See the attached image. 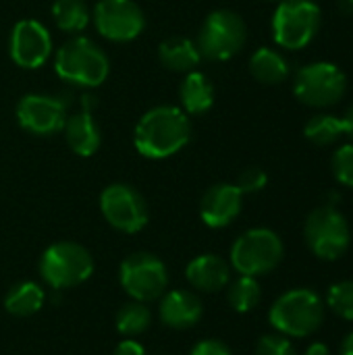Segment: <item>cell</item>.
Listing matches in <instances>:
<instances>
[{"label":"cell","mask_w":353,"mask_h":355,"mask_svg":"<svg viewBox=\"0 0 353 355\" xmlns=\"http://www.w3.org/2000/svg\"><path fill=\"white\" fill-rule=\"evenodd\" d=\"M189 116L177 106H156L148 110L135 125L133 141L141 156L162 160L189 144Z\"/></svg>","instance_id":"obj_1"},{"label":"cell","mask_w":353,"mask_h":355,"mask_svg":"<svg viewBox=\"0 0 353 355\" xmlns=\"http://www.w3.org/2000/svg\"><path fill=\"white\" fill-rule=\"evenodd\" d=\"M54 69L56 75L67 83L98 87L106 81L110 62L96 42L83 35H75L56 52Z\"/></svg>","instance_id":"obj_2"},{"label":"cell","mask_w":353,"mask_h":355,"mask_svg":"<svg viewBox=\"0 0 353 355\" xmlns=\"http://www.w3.org/2000/svg\"><path fill=\"white\" fill-rule=\"evenodd\" d=\"M268 320L285 337H308L320 329L325 304L310 289H291L273 304Z\"/></svg>","instance_id":"obj_3"},{"label":"cell","mask_w":353,"mask_h":355,"mask_svg":"<svg viewBox=\"0 0 353 355\" xmlns=\"http://www.w3.org/2000/svg\"><path fill=\"white\" fill-rule=\"evenodd\" d=\"M322 25V10L314 0H279L273 15V35L281 48H306Z\"/></svg>","instance_id":"obj_4"},{"label":"cell","mask_w":353,"mask_h":355,"mask_svg":"<svg viewBox=\"0 0 353 355\" xmlns=\"http://www.w3.org/2000/svg\"><path fill=\"white\" fill-rule=\"evenodd\" d=\"M246 40H248L246 21L229 8H218L210 12L202 23L196 44L204 58L229 60L241 52Z\"/></svg>","instance_id":"obj_5"},{"label":"cell","mask_w":353,"mask_h":355,"mask_svg":"<svg viewBox=\"0 0 353 355\" xmlns=\"http://www.w3.org/2000/svg\"><path fill=\"white\" fill-rule=\"evenodd\" d=\"M281 237L270 229L246 231L231 248V266L243 277H258L275 270L283 260Z\"/></svg>","instance_id":"obj_6"},{"label":"cell","mask_w":353,"mask_h":355,"mask_svg":"<svg viewBox=\"0 0 353 355\" xmlns=\"http://www.w3.org/2000/svg\"><path fill=\"white\" fill-rule=\"evenodd\" d=\"M94 272L89 252L73 241L50 245L40 260V275L52 289H71L87 281Z\"/></svg>","instance_id":"obj_7"},{"label":"cell","mask_w":353,"mask_h":355,"mask_svg":"<svg viewBox=\"0 0 353 355\" xmlns=\"http://www.w3.org/2000/svg\"><path fill=\"white\" fill-rule=\"evenodd\" d=\"M304 237L312 254L320 260L341 258L352 241L347 218L335 206H320L306 218Z\"/></svg>","instance_id":"obj_8"},{"label":"cell","mask_w":353,"mask_h":355,"mask_svg":"<svg viewBox=\"0 0 353 355\" xmlns=\"http://www.w3.org/2000/svg\"><path fill=\"white\" fill-rule=\"evenodd\" d=\"M347 89L345 73L333 62H310L295 73L293 92L298 100L312 108L335 106Z\"/></svg>","instance_id":"obj_9"},{"label":"cell","mask_w":353,"mask_h":355,"mask_svg":"<svg viewBox=\"0 0 353 355\" xmlns=\"http://www.w3.org/2000/svg\"><path fill=\"white\" fill-rule=\"evenodd\" d=\"M119 277L127 295L141 304L158 300L169 285V272L164 262L146 252L131 254L129 258H125Z\"/></svg>","instance_id":"obj_10"},{"label":"cell","mask_w":353,"mask_h":355,"mask_svg":"<svg viewBox=\"0 0 353 355\" xmlns=\"http://www.w3.org/2000/svg\"><path fill=\"white\" fill-rule=\"evenodd\" d=\"M100 210L110 227L121 233H137L148 225V204L127 183H112L100 196Z\"/></svg>","instance_id":"obj_11"},{"label":"cell","mask_w":353,"mask_h":355,"mask_svg":"<svg viewBox=\"0 0 353 355\" xmlns=\"http://www.w3.org/2000/svg\"><path fill=\"white\" fill-rule=\"evenodd\" d=\"M92 19L98 33L110 42H131L146 27L144 10L133 0H100Z\"/></svg>","instance_id":"obj_12"},{"label":"cell","mask_w":353,"mask_h":355,"mask_svg":"<svg viewBox=\"0 0 353 355\" xmlns=\"http://www.w3.org/2000/svg\"><path fill=\"white\" fill-rule=\"evenodd\" d=\"M8 52L15 64L23 69H40L52 54L50 31L35 19H23L10 31Z\"/></svg>","instance_id":"obj_13"},{"label":"cell","mask_w":353,"mask_h":355,"mask_svg":"<svg viewBox=\"0 0 353 355\" xmlns=\"http://www.w3.org/2000/svg\"><path fill=\"white\" fill-rule=\"evenodd\" d=\"M19 125L33 135H52L62 131L67 121V104L46 94H27L17 106Z\"/></svg>","instance_id":"obj_14"},{"label":"cell","mask_w":353,"mask_h":355,"mask_svg":"<svg viewBox=\"0 0 353 355\" xmlns=\"http://www.w3.org/2000/svg\"><path fill=\"white\" fill-rule=\"evenodd\" d=\"M241 206H243V193L239 191V187L231 183H218L204 193L200 204V214L208 227L223 229L239 216Z\"/></svg>","instance_id":"obj_15"},{"label":"cell","mask_w":353,"mask_h":355,"mask_svg":"<svg viewBox=\"0 0 353 355\" xmlns=\"http://www.w3.org/2000/svg\"><path fill=\"white\" fill-rule=\"evenodd\" d=\"M202 300L191 291H171L160 302V320L171 329H189L202 318Z\"/></svg>","instance_id":"obj_16"},{"label":"cell","mask_w":353,"mask_h":355,"mask_svg":"<svg viewBox=\"0 0 353 355\" xmlns=\"http://www.w3.org/2000/svg\"><path fill=\"white\" fill-rule=\"evenodd\" d=\"M62 131H64V137H67V144L71 146V150L83 158L94 156L102 144L100 127L89 110H81L73 116H67Z\"/></svg>","instance_id":"obj_17"},{"label":"cell","mask_w":353,"mask_h":355,"mask_svg":"<svg viewBox=\"0 0 353 355\" xmlns=\"http://www.w3.org/2000/svg\"><path fill=\"white\" fill-rule=\"evenodd\" d=\"M229 279H231L229 264L221 256H214V254L198 256L187 266V281L198 291H206V293L221 291L223 287H227Z\"/></svg>","instance_id":"obj_18"},{"label":"cell","mask_w":353,"mask_h":355,"mask_svg":"<svg viewBox=\"0 0 353 355\" xmlns=\"http://www.w3.org/2000/svg\"><path fill=\"white\" fill-rule=\"evenodd\" d=\"M158 58H160V64L169 71L189 73V71H196V67L202 60V54L193 40L175 35V37L164 40L158 46Z\"/></svg>","instance_id":"obj_19"},{"label":"cell","mask_w":353,"mask_h":355,"mask_svg":"<svg viewBox=\"0 0 353 355\" xmlns=\"http://www.w3.org/2000/svg\"><path fill=\"white\" fill-rule=\"evenodd\" d=\"M179 100L185 114H204L214 104V85L200 71H189L179 85Z\"/></svg>","instance_id":"obj_20"},{"label":"cell","mask_w":353,"mask_h":355,"mask_svg":"<svg viewBox=\"0 0 353 355\" xmlns=\"http://www.w3.org/2000/svg\"><path fill=\"white\" fill-rule=\"evenodd\" d=\"M250 73L260 83L275 85L289 77V62L281 52L273 48H258L250 58Z\"/></svg>","instance_id":"obj_21"},{"label":"cell","mask_w":353,"mask_h":355,"mask_svg":"<svg viewBox=\"0 0 353 355\" xmlns=\"http://www.w3.org/2000/svg\"><path fill=\"white\" fill-rule=\"evenodd\" d=\"M44 304V291L40 285L35 283H19L15 285L4 300V308L12 314V316H31L35 314Z\"/></svg>","instance_id":"obj_22"},{"label":"cell","mask_w":353,"mask_h":355,"mask_svg":"<svg viewBox=\"0 0 353 355\" xmlns=\"http://www.w3.org/2000/svg\"><path fill=\"white\" fill-rule=\"evenodd\" d=\"M52 17L58 29L79 33L89 23V8L85 0H56L52 4Z\"/></svg>","instance_id":"obj_23"},{"label":"cell","mask_w":353,"mask_h":355,"mask_svg":"<svg viewBox=\"0 0 353 355\" xmlns=\"http://www.w3.org/2000/svg\"><path fill=\"white\" fill-rule=\"evenodd\" d=\"M304 135L314 146H333L335 141L341 139V135H345L343 119L335 114H314L306 123Z\"/></svg>","instance_id":"obj_24"},{"label":"cell","mask_w":353,"mask_h":355,"mask_svg":"<svg viewBox=\"0 0 353 355\" xmlns=\"http://www.w3.org/2000/svg\"><path fill=\"white\" fill-rule=\"evenodd\" d=\"M152 322V314L141 302L125 304L117 314V331L125 337H137L141 335Z\"/></svg>","instance_id":"obj_25"},{"label":"cell","mask_w":353,"mask_h":355,"mask_svg":"<svg viewBox=\"0 0 353 355\" xmlns=\"http://www.w3.org/2000/svg\"><path fill=\"white\" fill-rule=\"evenodd\" d=\"M262 291L256 277H239L229 287V304L235 312H250L260 304Z\"/></svg>","instance_id":"obj_26"},{"label":"cell","mask_w":353,"mask_h":355,"mask_svg":"<svg viewBox=\"0 0 353 355\" xmlns=\"http://www.w3.org/2000/svg\"><path fill=\"white\" fill-rule=\"evenodd\" d=\"M329 308L343 320H353V281H339L329 289Z\"/></svg>","instance_id":"obj_27"},{"label":"cell","mask_w":353,"mask_h":355,"mask_svg":"<svg viewBox=\"0 0 353 355\" xmlns=\"http://www.w3.org/2000/svg\"><path fill=\"white\" fill-rule=\"evenodd\" d=\"M331 168L335 179L353 189V144H345L341 148L335 150L333 160H331Z\"/></svg>","instance_id":"obj_28"},{"label":"cell","mask_w":353,"mask_h":355,"mask_svg":"<svg viewBox=\"0 0 353 355\" xmlns=\"http://www.w3.org/2000/svg\"><path fill=\"white\" fill-rule=\"evenodd\" d=\"M256 355H298V352L285 335H266L258 341Z\"/></svg>","instance_id":"obj_29"},{"label":"cell","mask_w":353,"mask_h":355,"mask_svg":"<svg viewBox=\"0 0 353 355\" xmlns=\"http://www.w3.org/2000/svg\"><path fill=\"white\" fill-rule=\"evenodd\" d=\"M266 183H268V175L258 166L246 168L237 179V187H239L241 193H256V191L264 189Z\"/></svg>","instance_id":"obj_30"},{"label":"cell","mask_w":353,"mask_h":355,"mask_svg":"<svg viewBox=\"0 0 353 355\" xmlns=\"http://www.w3.org/2000/svg\"><path fill=\"white\" fill-rule=\"evenodd\" d=\"M191 355H231V349H229L223 341L206 339V341H200V343L191 349Z\"/></svg>","instance_id":"obj_31"},{"label":"cell","mask_w":353,"mask_h":355,"mask_svg":"<svg viewBox=\"0 0 353 355\" xmlns=\"http://www.w3.org/2000/svg\"><path fill=\"white\" fill-rule=\"evenodd\" d=\"M114 355H146V352H144V347H141L137 341L127 339V341H123V343L114 349Z\"/></svg>","instance_id":"obj_32"},{"label":"cell","mask_w":353,"mask_h":355,"mask_svg":"<svg viewBox=\"0 0 353 355\" xmlns=\"http://www.w3.org/2000/svg\"><path fill=\"white\" fill-rule=\"evenodd\" d=\"M343 129H345V135L353 139V104L347 108V112L343 116Z\"/></svg>","instance_id":"obj_33"},{"label":"cell","mask_w":353,"mask_h":355,"mask_svg":"<svg viewBox=\"0 0 353 355\" xmlns=\"http://www.w3.org/2000/svg\"><path fill=\"white\" fill-rule=\"evenodd\" d=\"M304 355H331V349H329L325 343H314V345H310V347L306 349V354Z\"/></svg>","instance_id":"obj_34"},{"label":"cell","mask_w":353,"mask_h":355,"mask_svg":"<svg viewBox=\"0 0 353 355\" xmlns=\"http://www.w3.org/2000/svg\"><path fill=\"white\" fill-rule=\"evenodd\" d=\"M341 355H353V333H350L341 345Z\"/></svg>","instance_id":"obj_35"},{"label":"cell","mask_w":353,"mask_h":355,"mask_svg":"<svg viewBox=\"0 0 353 355\" xmlns=\"http://www.w3.org/2000/svg\"><path fill=\"white\" fill-rule=\"evenodd\" d=\"M339 8L343 12H353V0H339Z\"/></svg>","instance_id":"obj_36"},{"label":"cell","mask_w":353,"mask_h":355,"mask_svg":"<svg viewBox=\"0 0 353 355\" xmlns=\"http://www.w3.org/2000/svg\"><path fill=\"white\" fill-rule=\"evenodd\" d=\"M268 2H279V0H268Z\"/></svg>","instance_id":"obj_37"}]
</instances>
